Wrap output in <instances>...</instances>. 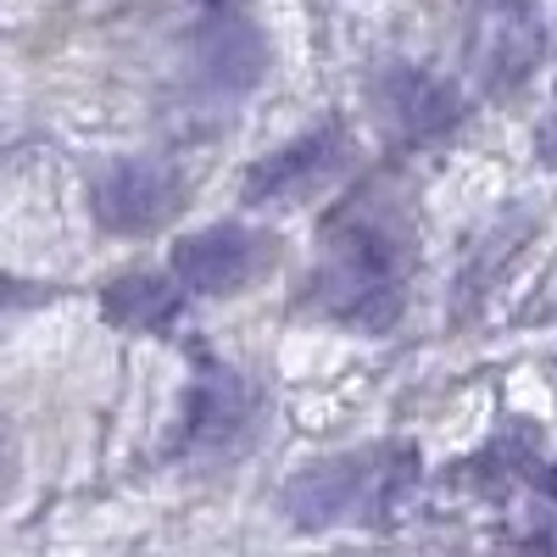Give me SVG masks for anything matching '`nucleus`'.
<instances>
[{
    "label": "nucleus",
    "instance_id": "3",
    "mask_svg": "<svg viewBox=\"0 0 557 557\" xmlns=\"http://www.w3.org/2000/svg\"><path fill=\"white\" fill-rule=\"evenodd\" d=\"M278 262V240L251 223H212L173 246V278L196 296H240L246 285L268 278Z\"/></svg>",
    "mask_w": 557,
    "mask_h": 557
},
{
    "label": "nucleus",
    "instance_id": "5",
    "mask_svg": "<svg viewBox=\"0 0 557 557\" xmlns=\"http://www.w3.org/2000/svg\"><path fill=\"white\" fill-rule=\"evenodd\" d=\"M546 51V23L535 0H485L469 28V67L485 96H513Z\"/></svg>",
    "mask_w": 557,
    "mask_h": 557
},
{
    "label": "nucleus",
    "instance_id": "13",
    "mask_svg": "<svg viewBox=\"0 0 557 557\" xmlns=\"http://www.w3.org/2000/svg\"><path fill=\"white\" fill-rule=\"evenodd\" d=\"M45 296V285H23V278H0V312L7 307H28V301H39Z\"/></svg>",
    "mask_w": 557,
    "mask_h": 557
},
{
    "label": "nucleus",
    "instance_id": "4",
    "mask_svg": "<svg viewBox=\"0 0 557 557\" xmlns=\"http://www.w3.org/2000/svg\"><path fill=\"white\" fill-rule=\"evenodd\" d=\"M184 207V178L162 157H117L89 184V212L107 235H157Z\"/></svg>",
    "mask_w": 557,
    "mask_h": 557
},
{
    "label": "nucleus",
    "instance_id": "2",
    "mask_svg": "<svg viewBox=\"0 0 557 557\" xmlns=\"http://www.w3.org/2000/svg\"><path fill=\"white\" fill-rule=\"evenodd\" d=\"M407 480H412L407 446H357L301 469L278 491V513L290 530H335L351 519H380L396 507Z\"/></svg>",
    "mask_w": 557,
    "mask_h": 557
},
{
    "label": "nucleus",
    "instance_id": "14",
    "mask_svg": "<svg viewBox=\"0 0 557 557\" xmlns=\"http://www.w3.org/2000/svg\"><path fill=\"white\" fill-rule=\"evenodd\" d=\"M207 7H218V12H228V7H240V0H207Z\"/></svg>",
    "mask_w": 557,
    "mask_h": 557
},
{
    "label": "nucleus",
    "instance_id": "10",
    "mask_svg": "<svg viewBox=\"0 0 557 557\" xmlns=\"http://www.w3.org/2000/svg\"><path fill=\"white\" fill-rule=\"evenodd\" d=\"M101 307L117 330H134V335H162L168 323L184 312V290L178 278L168 273H123L101 290Z\"/></svg>",
    "mask_w": 557,
    "mask_h": 557
},
{
    "label": "nucleus",
    "instance_id": "8",
    "mask_svg": "<svg viewBox=\"0 0 557 557\" xmlns=\"http://www.w3.org/2000/svg\"><path fill=\"white\" fill-rule=\"evenodd\" d=\"M257 430V385L235 368H207L184 396L178 418V451L190 457H223Z\"/></svg>",
    "mask_w": 557,
    "mask_h": 557
},
{
    "label": "nucleus",
    "instance_id": "11",
    "mask_svg": "<svg viewBox=\"0 0 557 557\" xmlns=\"http://www.w3.org/2000/svg\"><path fill=\"white\" fill-rule=\"evenodd\" d=\"M535 157H541L546 168H557V96H552V107H546L541 123H535Z\"/></svg>",
    "mask_w": 557,
    "mask_h": 557
},
{
    "label": "nucleus",
    "instance_id": "6",
    "mask_svg": "<svg viewBox=\"0 0 557 557\" xmlns=\"http://www.w3.org/2000/svg\"><path fill=\"white\" fill-rule=\"evenodd\" d=\"M351 157V134L341 123H318L307 128L301 139H290V146L268 151L262 162L246 168V201L251 207H285V201H307L318 190H330V184L341 178Z\"/></svg>",
    "mask_w": 557,
    "mask_h": 557
},
{
    "label": "nucleus",
    "instance_id": "9",
    "mask_svg": "<svg viewBox=\"0 0 557 557\" xmlns=\"http://www.w3.org/2000/svg\"><path fill=\"white\" fill-rule=\"evenodd\" d=\"M190 67L212 96H246L268 73V34L246 17H212L190 45Z\"/></svg>",
    "mask_w": 557,
    "mask_h": 557
},
{
    "label": "nucleus",
    "instance_id": "12",
    "mask_svg": "<svg viewBox=\"0 0 557 557\" xmlns=\"http://www.w3.org/2000/svg\"><path fill=\"white\" fill-rule=\"evenodd\" d=\"M12 485H17V441H12L7 424H0V502H7Z\"/></svg>",
    "mask_w": 557,
    "mask_h": 557
},
{
    "label": "nucleus",
    "instance_id": "1",
    "mask_svg": "<svg viewBox=\"0 0 557 557\" xmlns=\"http://www.w3.org/2000/svg\"><path fill=\"white\" fill-rule=\"evenodd\" d=\"M407 273H412L407 207L380 190H362L323 223V251L307 278V301L341 330L380 335L401 318Z\"/></svg>",
    "mask_w": 557,
    "mask_h": 557
},
{
    "label": "nucleus",
    "instance_id": "7",
    "mask_svg": "<svg viewBox=\"0 0 557 557\" xmlns=\"http://www.w3.org/2000/svg\"><path fill=\"white\" fill-rule=\"evenodd\" d=\"M374 112L391 139L430 146V139H446L462 123V89L418 62H391L374 78Z\"/></svg>",
    "mask_w": 557,
    "mask_h": 557
}]
</instances>
